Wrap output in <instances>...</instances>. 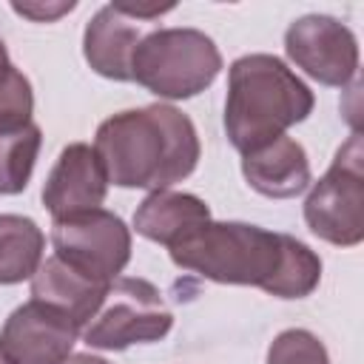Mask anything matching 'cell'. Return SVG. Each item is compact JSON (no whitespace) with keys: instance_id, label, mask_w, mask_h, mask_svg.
<instances>
[{"instance_id":"7402d4cb","label":"cell","mask_w":364,"mask_h":364,"mask_svg":"<svg viewBox=\"0 0 364 364\" xmlns=\"http://www.w3.org/2000/svg\"><path fill=\"white\" fill-rule=\"evenodd\" d=\"M0 364H9V361H6V358H3V355H0Z\"/></svg>"},{"instance_id":"ffe728a7","label":"cell","mask_w":364,"mask_h":364,"mask_svg":"<svg viewBox=\"0 0 364 364\" xmlns=\"http://www.w3.org/2000/svg\"><path fill=\"white\" fill-rule=\"evenodd\" d=\"M60 364H108V361L100 358V355H91V353H71V355L63 358Z\"/></svg>"},{"instance_id":"5b68a950","label":"cell","mask_w":364,"mask_h":364,"mask_svg":"<svg viewBox=\"0 0 364 364\" xmlns=\"http://www.w3.org/2000/svg\"><path fill=\"white\" fill-rule=\"evenodd\" d=\"M304 222L336 247H355L364 239V148L358 131L336 151L327 173L313 182L304 199Z\"/></svg>"},{"instance_id":"3957f363","label":"cell","mask_w":364,"mask_h":364,"mask_svg":"<svg viewBox=\"0 0 364 364\" xmlns=\"http://www.w3.org/2000/svg\"><path fill=\"white\" fill-rule=\"evenodd\" d=\"M316 105L307 82L273 54H245L228 68L225 134L239 154H247L290 125L304 122Z\"/></svg>"},{"instance_id":"ac0fdd59","label":"cell","mask_w":364,"mask_h":364,"mask_svg":"<svg viewBox=\"0 0 364 364\" xmlns=\"http://www.w3.org/2000/svg\"><path fill=\"white\" fill-rule=\"evenodd\" d=\"M267 364H330L324 341L310 330H282L267 347Z\"/></svg>"},{"instance_id":"7c38bea8","label":"cell","mask_w":364,"mask_h":364,"mask_svg":"<svg viewBox=\"0 0 364 364\" xmlns=\"http://www.w3.org/2000/svg\"><path fill=\"white\" fill-rule=\"evenodd\" d=\"M242 173L253 191L270 199H293L310 185V159L301 142L282 134L242 154Z\"/></svg>"},{"instance_id":"ba28073f","label":"cell","mask_w":364,"mask_h":364,"mask_svg":"<svg viewBox=\"0 0 364 364\" xmlns=\"http://www.w3.org/2000/svg\"><path fill=\"white\" fill-rule=\"evenodd\" d=\"M284 51L296 68L321 85L344 88L358 74V40L330 14H304L284 31Z\"/></svg>"},{"instance_id":"8992f818","label":"cell","mask_w":364,"mask_h":364,"mask_svg":"<svg viewBox=\"0 0 364 364\" xmlns=\"http://www.w3.org/2000/svg\"><path fill=\"white\" fill-rule=\"evenodd\" d=\"M171 327L173 313L156 284L139 276H117L80 336L94 350H125L131 344L159 341Z\"/></svg>"},{"instance_id":"9a60e30c","label":"cell","mask_w":364,"mask_h":364,"mask_svg":"<svg viewBox=\"0 0 364 364\" xmlns=\"http://www.w3.org/2000/svg\"><path fill=\"white\" fill-rule=\"evenodd\" d=\"M46 236L40 225L20 213H0V284L31 279L43 264Z\"/></svg>"},{"instance_id":"30bf717a","label":"cell","mask_w":364,"mask_h":364,"mask_svg":"<svg viewBox=\"0 0 364 364\" xmlns=\"http://www.w3.org/2000/svg\"><path fill=\"white\" fill-rule=\"evenodd\" d=\"M108 179L100 156L85 142H71L60 151L54 168L43 185V205L51 219H65L82 210H94L105 202Z\"/></svg>"},{"instance_id":"8fae6325","label":"cell","mask_w":364,"mask_h":364,"mask_svg":"<svg viewBox=\"0 0 364 364\" xmlns=\"http://www.w3.org/2000/svg\"><path fill=\"white\" fill-rule=\"evenodd\" d=\"M139 26H142V20L122 11L119 3L102 6L88 20L85 34H82L85 63L100 77L128 82L131 80V57L136 51V43L142 40Z\"/></svg>"},{"instance_id":"5bb4252c","label":"cell","mask_w":364,"mask_h":364,"mask_svg":"<svg viewBox=\"0 0 364 364\" xmlns=\"http://www.w3.org/2000/svg\"><path fill=\"white\" fill-rule=\"evenodd\" d=\"M208 219H210V208L205 205V199L168 188V191H151L139 202L134 213V230L168 247L179 236H185L191 228Z\"/></svg>"},{"instance_id":"2e32d148","label":"cell","mask_w":364,"mask_h":364,"mask_svg":"<svg viewBox=\"0 0 364 364\" xmlns=\"http://www.w3.org/2000/svg\"><path fill=\"white\" fill-rule=\"evenodd\" d=\"M40 145H43V131L37 122L0 128V193L3 196H14L26 191Z\"/></svg>"},{"instance_id":"9c48e42d","label":"cell","mask_w":364,"mask_h":364,"mask_svg":"<svg viewBox=\"0 0 364 364\" xmlns=\"http://www.w3.org/2000/svg\"><path fill=\"white\" fill-rule=\"evenodd\" d=\"M77 338L80 327L68 316L31 299L0 327V355L9 364H60Z\"/></svg>"},{"instance_id":"e0dca14e","label":"cell","mask_w":364,"mask_h":364,"mask_svg":"<svg viewBox=\"0 0 364 364\" xmlns=\"http://www.w3.org/2000/svg\"><path fill=\"white\" fill-rule=\"evenodd\" d=\"M34 94L28 77L11 63L0 65V128L31 122Z\"/></svg>"},{"instance_id":"6da1fadb","label":"cell","mask_w":364,"mask_h":364,"mask_svg":"<svg viewBox=\"0 0 364 364\" xmlns=\"http://www.w3.org/2000/svg\"><path fill=\"white\" fill-rule=\"evenodd\" d=\"M171 262L219 284H250L276 299H304L321 282V259L296 236L247 222H202L168 245Z\"/></svg>"},{"instance_id":"277c9868","label":"cell","mask_w":364,"mask_h":364,"mask_svg":"<svg viewBox=\"0 0 364 364\" xmlns=\"http://www.w3.org/2000/svg\"><path fill=\"white\" fill-rule=\"evenodd\" d=\"M222 71L216 43L199 28H154L131 57V80L162 100H188Z\"/></svg>"},{"instance_id":"4fadbf2b","label":"cell","mask_w":364,"mask_h":364,"mask_svg":"<svg viewBox=\"0 0 364 364\" xmlns=\"http://www.w3.org/2000/svg\"><path fill=\"white\" fill-rule=\"evenodd\" d=\"M108 284L111 282H94V279L71 270L68 264H63L57 256H51L31 276V299L60 310L82 333V327L100 310V304L108 293Z\"/></svg>"},{"instance_id":"7a4b0ae2","label":"cell","mask_w":364,"mask_h":364,"mask_svg":"<svg viewBox=\"0 0 364 364\" xmlns=\"http://www.w3.org/2000/svg\"><path fill=\"white\" fill-rule=\"evenodd\" d=\"M94 154L111 185L168 191L196 171L202 145L188 114L156 102L102 119Z\"/></svg>"},{"instance_id":"d6986e66","label":"cell","mask_w":364,"mask_h":364,"mask_svg":"<svg viewBox=\"0 0 364 364\" xmlns=\"http://www.w3.org/2000/svg\"><path fill=\"white\" fill-rule=\"evenodd\" d=\"M77 3L74 0H63V3H11V9L23 17H31L37 23H51L63 14H68Z\"/></svg>"},{"instance_id":"52a82bcc","label":"cell","mask_w":364,"mask_h":364,"mask_svg":"<svg viewBox=\"0 0 364 364\" xmlns=\"http://www.w3.org/2000/svg\"><path fill=\"white\" fill-rule=\"evenodd\" d=\"M51 247L71 270L94 282H114L131 262V228L117 213L94 208L54 219Z\"/></svg>"},{"instance_id":"44dd1931","label":"cell","mask_w":364,"mask_h":364,"mask_svg":"<svg viewBox=\"0 0 364 364\" xmlns=\"http://www.w3.org/2000/svg\"><path fill=\"white\" fill-rule=\"evenodd\" d=\"M3 63H11V60H9V51H6V43L0 40V65H3Z\"/></svg>"}]
</instances>
